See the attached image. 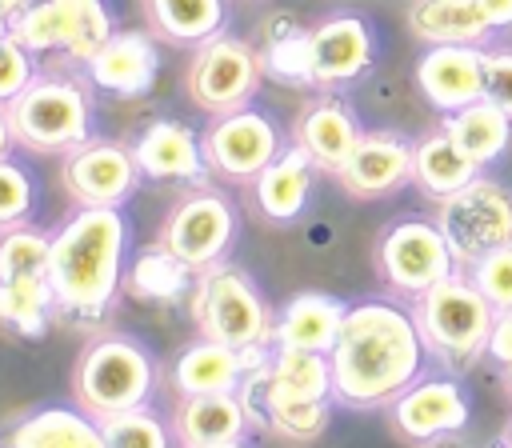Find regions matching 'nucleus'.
<instances>
[{"label": "nucleus", "mask_w": 512, "mask_h": 448, "mask_svg": "<svg viewBox=\"0 0 512 448\" xmlns=\"http://www.w3.org/2000/svg\"><path fill=\"white\" fill-rule=\"evenodd\" d=\"M332 356V396L344 408H388L424 376L428 348L412 308L372 296L344 312Z\"/></svg>", "instance_id": "obj_1"}, {"label": "nucleus", "mask_w": 512, "mask_h": 448, "mask_svg": "<svg viewBox=\"0 0 512 448\" xmlns=\"http://www.w3.org/2000/svg\"><path fill=\"white\" fill-rule=\"evenodd\" d=\"M132 224L124 208L76 204L48 244V288L56 296V316L96 324L104 320L128 280Z\"/></svg>", "instance_id": "obj_2"}, {"label": "nucleus", "mask_w": 512, "mask_h": 448, "mask_svg": "<svg viewBox=\"0 0 512 448\" xmlns=\"http://www.w3.org/2000/svg\"><path fill=\"white\" fill-rule=\"evenodd\" d=\"M12 136L20 148L40 156H68L96 136V100L92 84L64 72H40L8 104Z\"/></svg>", "instance_id": "obj_3"}, {"label": "nucleus", "mask_w": 512, "mask_h": 448, "mask_svg": "<svg viewBox=\"0 0 512 448\" xmlns=\"http://www.w3.org/2000/svg\"><path fill=\"white\" fill-rule=\"evenodd\" d=\"M156 384H160V364L152 348L128 332H104L88 340L72 368L76 404L96 420L152 404Z\"/></svg>", "instance_id": "obj_4"}, {"label": "nucleus", "mask_w": 512, "mask_h": 448, "mask_svg": "<svg viewBox=\"0 0 512 448\" xmlns=\"http://www.w3.org/2000/svg\"><path fill=\"white\" fill-rule=\"evenodd\" d=\"M412 316H416V328L424 336L428 360L460 372L484 356L496 308L468 280V272H456V276L432 284L428 292H420L412 300Z\"/></svg>", "instance_id": "obj_5"}, {"label": "nucleus", "mask_w": 512, "mask_h": 448, "mask_svg": "<svg viewBox=\"0 0 512 448\" xmlns=\"http://www.w3.org/2000/svg\"><path fill=\"white\" fill-rule=\"evenodd\" d=\"M192 320L196 332L228 348H272V312L260 284L240 264H216L192 280Z\"/></svg>", "instance_id": "obj_6"}, {"label": "nucleus", "mask_w": 512, "mask_h": 448, "mask_svg": "<svg viewBox=\"0 0 512 448\" xmlns=\"http://www.w3.org/2000/svg\"><path fill=\"white\" fill-rule=\"evenodd\" d=\"M116 32L112 0H32L16 20L12 36L36 56H64L68 64H88L100 44Z\"/></svg>", "instance_id": "obj_7"}, {"label": "nucleus", "mask_w": 512, "mask_h": 448, "mask_svg": "<svg viewBox=\"0 0 512 448\" xmlns=\"http://www.w3.org/2000/svg\"><path fill=\"white\" fill-rule=\"evenodd\" d=\"M236 236H240L236 204L212 184H192L168 208L160 228V248L196 276L204 268L224 264L228 252L236 248Z\"/></svg>", "instance_id": "obj_8"}, {"label": "nucleus", "mask_w": 512, "mask_h": 448, "mask_svg": "<svg viewBox=\"0 0 512 448\" xmlns=\"http://www.w3.org/2000/svg\"><path fill=\"white\" fill-rule=\"evenodd\" d=\"M376 272L380 280L404 296V300H416L420 292H428L432 284L464 272L452 244L444 240L440 224L436 220H424V216H404V220H392L380 240H376Z\"/></svg>", "instance_id": "obj_9"}, {"label": "nucleus", "mask_w": 512, "mask_h": 448, "mask_svg": "<svg viewBox=\"0 0 512 448\" xmlns=\"http://www.w3.org/2000/svg\"><path fill=\"white\" fill-rule=\"evenodd\" d=\"M260 80H264V56L244 36L232 32L204 40L184 72L188 100L208 116H224L252 104Z\"/></svg>", "instance_id": "obj_10"}, {"label": "nucleus", "mask_w": 512, "mask_h": 448, "mask_svg": "<svg viewBox=\"0 0 512 448\" xmlns=\"http://www.w3.org/2000/svg\"><path fill=\"white\" fill-rule=\"evenodd\" d=\"M436 224L452 244L460 268H468L484 252L512 240V188L480 172L460 192L436 200Z\"/></svg>", "instance_id": "obj_11"}, {"label": "nucleus", "mask_w": 512, "mask_h": 448, "mask_svg": "<svg viewBox=\"0 0 512 448\" xmlns=\"http://www.w3.org/2000/svg\"><path fill=\"white\" fill-rule=\"evenodd\" d=\"M204 136V156L208 168L232 184H252L280 152H284V132L276 124V116H268L256 104H244L236 112L212 116Z\"/></svg>", "instance_id": "obj_12"}, {"label": "nucleus", "mask_w": 512, "mask_h": 448, "mask_svg": "<svg viewBox=\"0 0 512 448\" xmlns=\"http://www.w3.org/2000/svg\"><path fill=\"white\" fill-rule=\"evenodd\" d=\"M376 60V28L356 12H332L308 28V88L340 92Z\"/></svg>", "instance_id": "obj_13"}, {"label": "nucleus", "mask_w": 512, "mask_h": 448, "mask_svg": "<svg viewBox=\"0 0 512 448\" xmlns=\"http://www.w3.org/2000/svg\"><path fill=\"white\" fill-rule=\"evenodd\" d=\"M60 180H64V192H68L76 204L124 208V204L136 196L144 172H140V164H136V156H132V144L92 136L88 144H80L76 152L64 156Z\"/></svg>", "instance_id": "obj_14"}, {"label": "nucleus", "mask_w": 512, "mask_h": 448, "mask_svg": "<svg viewBox=\"0 0 512 448\" xmlns=\"http://www.w3.org/2000/svg\"><path fill=\"white\" fill-rule=\"evenodd\" d=\"M388 412H392V428L404 440L432 444V440L456 436L468 424L472 400H468L464 384L452 376H420L388 404Z\"/></svg>", "instance_id": "obj_15"}, {"label": "nucleus", "mask_w": 512, "mask_h": 448, "mask_svg": "<svg viewBox=\"0 0 512 448\" xmlns=\"http://www.w3.org/2000/svg\"><path fill=\"white\" fill-rule=\"evenodd\" d=\"M336 184L352 200H380L412 184V140L392 128H364L348 160L336 168Z\"/></svg>", "instance_id": "obj_16"}, {"label": "nucleus", "mask_w": 512, "mask_h": 448, "mask_svg": "<svg viewBox=\"0 0 512 448\" xmlns=\"http://www.w3.org/2000/svg\"><path fill=\"white\" fill-rule=\"evenodd\" d=\"M156 76H160V48H156L152 32H140V28L112 32L100 44V52L84 64V80L96 92L116 96V100L148 96Z\"/></svg>", "instance_id": "obj_17"}, {"label": "nucleus", "mask_w": 512, "mask_h": 448, "mask_svg": "<svg viewBox=\"0 0 512 448\" xmlns=\"http://www.w3.org/2000/svg\"><path fill=\"white\" fill-rule=\"evenodd\" d=\"M132 156L144 180L156 184H208V156L204 136L192 132L184 120H152L136 140Z\"/></svg>", "instance_id": "obj_18"}, {"label": "nucleus", "mask_w": 512, "mask_h": 448, "mask_svg": "<svg viewBox=\"0 0 512 448\" xmlns=\"http://www.w3.org/2000/svg\"><path fill=\"white\" fill-rule=\"evenodd\" d=\"M416 84L436 112H456L484 100V48L476 44H424Z\"/></svg>", "instance_id": "obj_19"}, {"label": "nucleus", "mask_w": 512, "mask_h": 448, "mask_svg": "<svg viewBox=\"0 0 512 448\" xmlns=\"http://www.w3.org/2000/svg\"><path fill=\"white\" fill-rule=\"evenodd\" d=\"M364 136V124L360 116L352 112V104L336 92H320L300 116H296V128H292V144H300L316 168L332 172L348 160V152L356 148V140Z\"/></svg>", "instance_id": "obj_20"}, {"label": "nucleus", "mask_w": 512, "mask_h": 448, "mask_svg": "<svg viewBox=\"0 0 512 448\" xmlns=\"http://www.w3.org/2000/svg\"><path fill=\"white\" fill-rule=\"evenodd\" d=\"M268 356V348H228L220 340H192L176 364H172V384L180 396H204V392H240L248 372Z\"/></svg>", "instance_id": "obj_21"}, {"label": "nucleus", "mask_w": 512, "mask_h": 448, "mask_svg": "<svg viewBox=\"0 0 512 448\" xmlns=\"http://www.w3.org/2000/svg\"><path fill=\"white\" fill-rule=\"evenodd\" d=\"M312 156L300 144H284V152L252 180V204L272 224H296L312 200Z\"/></svg>", "instance_id": "obj_22"}, {"label": "nucleus", "mask_w": 512, "mask_h": 448, "mask_svg": "<svg viewBox=\"0 0 512 448\" xmlns=\"http://www.w3.org/2000/svg\"><path fill=\"white\" fill-rule=\"evenodd\" d=\"M348 304L328 292H296L272 312V348H304V352H332L344 328Z\"/></svg>", "instance_id": "obj_23"}, {"label": "nucleus", "mask_w": 512, "mask_h": 448, "mask_svg": "<svg viewBox=\"0 0 512 448\" xmlns=\"http://www.w3.org/2000/svg\"><path fill=\"white\" fill-rule=\"evenodd\" d=\"M4 448H104V428L80 404H44L4 432Z\"/></svg>", "instance_id": "obj_24"}, {"label": "nucleus", "mask_w": 512, "mask_h": 448, "mask_svg": "<svg viewBox=\"0 0 512 448\" xmlns=\"http://www.w3.org/2000/svg\"><path fill=\"white\" fill-rule=\"evenodd\" d=\"M172 428H176L180 448L224 444V440H244V432L252 428V416L240 392H204V396L180 400Z\"/></svg>", "instance_id": "obj_25"}, {"label": "nucleus", "mask_w": 512, "mask_h": 448, "mask_svg": "<svg viewBox=\"0 0 512 448\" xmlns=\"http://www.w3.org/2000/svg\"><path fill=\"white\" fill-rule=\"evenodd\" d=\"M408 32L420 44H476L488 48L496 36L480 16L476 0H408Z\"/></svg>", "instance_id": "obj_26"}, {"label": "nucleus", "mask_w": 512, "mask_h": 448, "mask_svg": "<svg viewBox=\"0 0 512 448\" xmlns=\"http://www.w3.org/2000/svg\"><path fill=\"white\" fill-rule=\"evenodd\" d=\"M440 128L480 168H488L492 160H500L508 152V144H512V116L500 104H492L488 96L476 100V104H464L456 112H444V124Z\"/></svg>", "instance_id": "obj_27"}, {"label": "nucleus", "mask_w": 512, "mask_h": 448, "mask_svg": "<svg viewBox=\"0 0 512 448\" xmlns=\"http://www.w3.org/2000/svg\"><path fill=\"white\" fill-rule=\"evenodd\" d=\"M144 16L152 36L180 48H200L228 32V0H144Z\"/></svg>", "instance_id": "obj_28"}, {"label": "nucleus", "mask_w": 512, "mask_h": 448, "mask_svg": "<svg viewBox=\"0 0 512 448\" xmlns=\"http://www.w3.org/2000/svg\"><path fill=\"white\" fill-rule=\"evenodd\" d=\"M480 176V164L468 160L448 132H428L420 140H412V184L428 196V200H444L452 192H460L464 184H472Z\"/></svg>", "instance_id": "obj_29"}, {"label": "nucleus", "mask_w": 512, "mask_h": 448, "mask_svg": "<svg viewBox=\"0 0 512 448\" xmlns=\"http://www.w3.org/2000/svg\"><path fill=\"white\" fill-rule=\"evenodd\" d=\"M56 316V296L48 288V276H16L0 280V328L24 340L48 336Z\"/></svg>", "instance_id": "obj_30"}, {"label": "nucleus", "mask_w": 512, "mask_h": 448, "mask_svg": "<svg viewBox=\"0 0 512 448\" xmlns=\"http://www.w3.org/2000/svg\"><path fill=\"white\" fill-rule=\"evenodd\" d=\"M100 428H104V448H176V428L152 404L104 416Z\"/></svg>", "instance_id": "obj_31"}, {"label": "nucleus", "mask_w": 512, "mask_h": 448, "mask_svg": "<svg viewBox=\"0 0 512 448\" xmlns=\"http://www.w3.org/2000/svg\"><path fill=\"white\" fill-rule=\"evenodd\" d=\"M48 244H52V232H40L32 224L4 228L0 232V280L48 276Z\"/></svg>", "instance_id": "obj_32"}, {"label": "nucleus", "mask_w": 512, "mask_h": 448, "mask_svg": "<svg viewBox=\"0 0 512 448\" xmlns=\"http://www.w3.org/2000/svg\"><path fill=\"white\" fill-rule=\"evenodd\" d=\"M188 276L192 272L176 256H168L160 244L152 252H144L136 264H128V280H132L136 296H144V300H172V296H180L188 288Z\"/></svg>", "instance_id": "obj_33"}, {"label": "nucleus", "mask_w": 512, "mask_h": 448, "mask_svg": "<svg viewBox=\"0 0 512 448\" xmlns=\"http://www.w3.org/2000/svg\"><path fill=\"white\" fill-rule=\"evenodd\" d=\"M40 204V184L28 164L4 156L0 160V232L16 224H32V212Z\"/></svg>", "instance_id": "obj_34"}, {"label": "nucleus", "mask_w": 512, "mask_h": 448, "mask_svg": "<svg viewBox=\"0 0 512 448\" xmlns=\"http://www.w3.org/2000/svg\"><path fill=\"white\" fill-rule=\"evenodd\" d=\"M464 272H468V280L488 296V304H492L496 312H512V240L500 244V248H492V252H484V256H480L476 264H468Z\"/></svg>", "instance_id": "obj_35"}, {"label": "nucleus", "mask_w": 512, "mask_h": 448, "mask_svg": "<svg viewBox=\"0 0 512 448\" xmlns=\"http://www.w3.org/2000/svg\"><path fill=\"white\" fill-rule=\"evenodd\" d=\"M264 72L284 84H308V32H288L264 52Z\"/></svg>", "instance_id": "obj_36"}, {"label": "nucleus", "mask_w": 512, "mask_h": 448, "mask_svg": "<svg viewBox=\"0 0 512 448\" xmlns=\"http://www.w3.org/2000/svg\"><path fill=\"white\" fill-rule=\"evenodd\" d=\"M36 76H40L36 52H28L16 36L0 40V104H12Z\"/></svg>", "instance_id": "obj_37"}, {"label": "nucleus", "mask_w": 512, "mask_h": 448, "mask_svg": "<svg viewBox=\"0 0 512 448\" xmlns=\"http://www.w3.org/2000/svg\"><path fill=\"white\" fill-rule=\"evenodd\" d=\"M484 96L512 116V48H484Z\"/></svg>", "instance_id": "obj_38"}, {"label": "nucleus", "mask_w": 512, "mask_h": 448, "mask_svg": "<svg viewBox=\"0 0 512 448\" xmlns=\"http://www.w3.org/2000/svg\"><path fill=\"white\" fill-rule=\"evenodd\" d=\"M484 356H492L500 368H508V364H512V312H496Z\"/></svg>", "instance_id": "obj_39"}, {"label": "nucleus", "mask_w": 512, "mask_h": 448, "mask_svg": "<svg viewBox=\"0 0 512 448\" xmlns=\"http://www.w3.org/2000/svg\"><path fill=\"white\" fill-rule=\"evenodd\" d=\"M480 16L488 20L492 32H508L512 28V0H476Z\"/></svg>", "instance_id": "obj_40"}, {"label": "nucleus", "mask_w": 512, "mask_h": 448, "mask_svg": "<svg viewBox=\"0 0 512 448\" xmlns=\"http://www.w3.org/2000/svg\"><path fill=\"white\" fill-rule=\"evenodd\" d=\"M16 148V136H12V120H8V104H0V160L12 156Z\"/></svg>", "instance_id": "obj_41"}, {"label": "nucleus", "mask_w": 512, "mask_h": 448, "mask_svg": "<svg viewBox=\"0 0 512 448\" xmlns=\"http://www.w3.org/2000/svg\"><path fill=\"white\" fill-rule=\"evenodd\" d=\"M28 4H32V0H0V12H4L8 20H16V16H20Z\"/></svg>", "instance_id": "obj_42"}, {"label": "nucleus", "mask_w": 512, "mask_h": 448, "mask_svg": "<svg viewBox=\"0 0 512 448\" xmlns=\"http://www.w3.org/2000/svg\"><path fill=\"white\" fill-rule=\"evenodd\" d=\"M196 448H248L244 440H224V444H196Z\"/></svg>", "instance_id": "obj_43"}, {"label": "nucleus", "mask_w": 512, "mask_h": 448, "mask_svg": "<svg viewBox=\"0 0 512 448\" xmlns=\"http://www.w3.org/2000/svg\"><path fill=\"white\" fill-rule=\"evenodd\" d=\"M8 36H12V20L0 12V40H8Z\"/></svg>", "instance_id": "obj_44"}, {"label": "nucleus", "mask_w": 512, "mask_h": 448, "mask_svg": "<svg viewBox=\"0 0 512 448\" xmlns=\"http://www.w3.org/2000/svg\"><path fill=\"white\" fill-rule=\"evenodd\" d=\"M500 448H512V424L504 428V436H500Z\"/></svg>", "instance_id": "obj_45"}, {"label": "nucleus", "mask_w": 512, "mask_h": 448, "mask_svg": "<svg viewBox=\"0 0 512 448\" xmlns=\"http://www.w3.org/2000/svg\"><path fill=\"white\" fill-rule=\"evenodd\" d=\"M504 384H508V392H512V364L504 368Z\"/></svg>", "instance_id": "obj_46"}]
</instances>
